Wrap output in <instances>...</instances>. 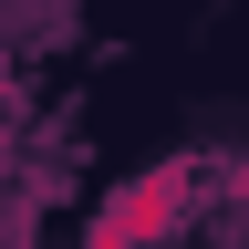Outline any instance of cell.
I'll use <instances>...</instances> for the list:
<instances>
[{
	"instance_id": "1",
	"label": "cell",
	"mask_w": 249,
	"mask_h": 249,
	"mask_svg": "<svg viewBox=\"0 0 249 249\" xmlns=\"http://www.w3.org/2000/svg\"><path fill=\"white\" fill-rule=\"evenodd\" d=\"M187 187H197V166H187V156H166V166L124 177L114 197H104V218H93V229H114L124 249H156V239H177V218H187Z\"/></svg>"
},
{
	"instance_id": "3",
	"label": "cell",
	"mask_w": 249,
	"mask_h": 249,
	"mask_svg": "<svg viewBox=\"0 0 249 249\" xmlns=\"http://www.w3.org/2000/svg\"><path fill=\"white\" fill-rule=\"evenodd\" d=\"M0 187H11V145H0Z\"/></svg>"
},
{
	"instance_id": "2",
	"label": "cell",
	"mask_w": 249,
	"mask_h": 249,
	"mask_svg": "<svg viewBox=\"0 0 249 249\" xmlns=\"http://www.w3.org/2000/svg\"><path fill=\"white\" fill-rule=\"evenodd\" d=\"M83 249H124V239H114V229H93V239H83Z\"/></svg>"
}]
</instances>
